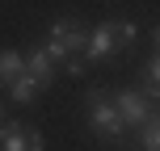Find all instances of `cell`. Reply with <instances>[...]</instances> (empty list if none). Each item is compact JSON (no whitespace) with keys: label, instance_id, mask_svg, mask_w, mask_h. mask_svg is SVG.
I'll use <instances>...</instances> for the list:
<instances>
[{"label":"cell","instance_id":"cell-1","mask_svg":"<svg viewBox=\"0 0 160 151\" xmlns=\"http://www.w3.org/2000/svg\"><path fill=\"white\" fill-rule=\"evenodd\" d=\"M135 38H139V25L127 21V17H118V21H101L97 30H88V42H84L80 55H84V63H105V59L122 55Z\"/></svg>","mask_w":160,"mask_h":151},{"label":"cell","instance_id":"cell-2","mask_svg":"<svg viewBox=\"0 0 160 151\" xmlns=\"http://www.w3.org/2000/svg\"><path fill=\"white\" fill-rule=\"evenodd\" d=\"M84 42H88V30H84V25L72 21V17H59V21L47 30V46H42V50H47L55 63H59V59L68 63L72 55H80V50H84Z\"/></svg>","mask_w":160,"mask_h":151},{"label":"cell","instance_id":"cell-3","mask_svg":"<svg viewBox=\"0 0 160 151\" xmlns=\"http://www.w3.org/2000/svg\"><path fill=\"white\" fill-rule=\"evenodd\" d=\"M110 101H114V109H118L122 126H143V122L152 118V97H148L143 88H118Z\"/></svg>","mask_w":160,"mask_h":151},{"label":"cell","instance_id":"cell-4","mask_svg":"<svg viewBox=\"0 0 160 151\" xmlns=\"http://www.w3.org/2000/svg\"><path fill=\"white\" fill-rule=\"evenodd\" d=\"M88 122L105 139H122V130H127L122 118H118V109H114V101H105L101 92H88Z\"/></svg>","mask_w":160,"mask_h":151},{"label":"cell","instance_id":"cell-5","mask_svg":"<svg viewBox=\"0 0 160 151\" xmlns=\"http://www.w3.org/2000/svg\"><path fill=\"white\" fill-rule=\"evenodd\" d=\"M47 139L38 130H25L21 122H0V151H42Z\"/></svg>","mask_w":160,"mask_h":151},{"label":"cell","instance_id":"cell-6","mask_svg":"<svg viewBox=\"0 0 160 151\" xmlns=\"http://www.w3.org/2000/svg\"><path fill=\"white\" fill-rule=\"evenodd\" d=\"M25 76L38 88H47L51 80H55V59H51L47 50H30V55H25Z\"/></svg>","mask_w":160,"mask_h":151},{"label":"cell","instance_id":"cell-7","mask_svg":"<svg viewBox=\"0 0 160 151\" xmlns=\"http://www.w3.org/2000/svg\"><path fill=\"white\" fill-rule=\"evenodd\" d=\"M21 72H25V55L21 50H0V84L17 80Z\"/></svg>","mask_w":160,"mask_h":151},{"label":"cell","instance_id":"cell-8","mask_svg":"<svg viewBox=\"0 0 160 151\" xmlns=\"http://www.w3.org/2000/svg\"><path fill=\"white\" fill-rule=\"evenodd\" d=\"M8 92H13V105H30L34 97L42 92V88H38V84H34L30 76L21 72V76H17V80H8Z\"/></svg>","mask_w":160,"mask_h":151},{"label":"cell","instance_id":"cell-9","mask_svg":"<svg viewBox=\"0 0 160 151\" xmlns=\"http://www.w3.org/2000/svg\"><path fill=\"white\" fill-rule=\"evenodd\" d=\"M156 88H160V63H156V59H148V67H143V92L156 97Z\"/></svg>","mask_w":160,"mask_h":151},{"label":"cell","instance_id":"cell-10","mask_svg":"<svg viewBox=\"0 0 160 151\" xmlns=\"http://www.w3.org/2000/svg\"><path fill=\"white\" fill-rule=\"evenodd\" d=\"M160 147V130H156V113L143 122V151H156Z\"/></svg>","mask_w":160,"mask_h":151},{"label":"cell","instance_id":"cell-11","mask_svg":"<svg viewBox=\"0 0 160 151\" xmlns=\"http://www.w3.org/2000/svg\"><path fill=\"white\" fill-rule=\"evenodd\" d=\"M84 67H88L84 59H72V63H68V72H72V76H84Z\"/></svg>","mask_w":160,"mask_h":151},{"label":"cell","instance_id":"cell-12","mask_svg":"<svg viewBox=\"0 0 160 151\" xmlns=\"http://www.w3.org/2000/svg\"><path fill=\"white\" fill-rule=\"evenodd\" d=\"M0 122H4V97H0Z\"/></svg>","mask_w":160,"mask_h":151}]
</instances>
